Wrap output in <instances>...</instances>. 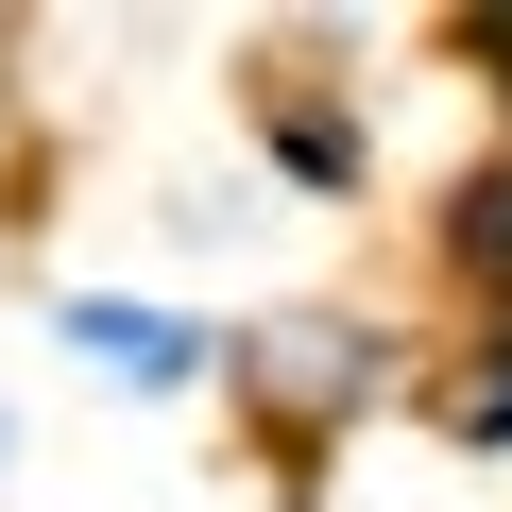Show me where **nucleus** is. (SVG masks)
<instances>
[{
    "label": "nucleus",
    "instance_id": "f257e3e1",
    "mask_svg": "<svg viewBox=\"0 0 512 512\" xmlns=\"http://www.w3.org/2000/svg\"><path fill=\"white\" fill-rule=\"evenodd\" d=\"M205 393L239 410V444L274 461V478H308L359 410L410 393V359H393V325H359V308H256V325H222V376H205Z\"/></svg>",
    "mask_w": 512,
    "mask_h": 512
},
{
    "label": "nucleus",
    "instance_id": "f03ea898",
    "mask_svg": "<svg viewBox=\"0 0 512 512\" xmlns=\"http://www.w3.org/2000/svg\"><path fill=\"white\" fill-rule=\"evenodd\" d=\"M239 103H256V154H274V188L291 205H359L376 188V120H359V86H325V52L308 35H274L239 69Z\"/></svg>",
    "mask_w": 512,
    "mask_h": 512
},
{
    "label": "nucleus",
    "instance_id": "7ed1b4c3",
    "mask_svg": "<svg viewBox=\"0 0 512 512\" xmlns=\"http://www.w3.org/2000/svg\"><path fill=\"white\" fill-rule=\"evenodd\" d=\"M52 342L103 393H137V410H205V376H222V325L205 308H154V291H52Z\"/></svg>",
    "mask_w": 512,
    "mask_h": 512
},
{
    "label": "nucleus",
    "instance_id": "20e7f679",
    "mask_svg": "<svg viewBox=\"0 0 512 512\" xmlns=\"http://www.w3.org/2000/svg\"><path fill=\"white\" fill-rule=\"evenodd\" d=\"M410 410L461 444V461H512V308H478V325H444V359L410 376Z\"/></svg>",
    "mask_w": 512,
    "mask_h": 512
},
{
    "label": "nucleus",
    "instance_id": "39448f33",
    "mask_svg": "<svg viewBox=\"0 0 512 512\" xmlns=\"http://www.w3.org/2000/svg\"><path fill=\"white\" fill-rule=\"evenodd\" d=\"M444 274H461L478 308H512V154L444 188Z\"/></svg>",
    "mask_w": 512,
    "mask_h": 512
},
{
    "label": "nucleus",
    "instance_id": "423d86ee",
    "mask_svg": "<svg viewBox=\"0 0 512 512\" xmlns=\"http://www.w3.org/2000/svg\"><path fill=\"white\" fill-rule=\"evenodd\" d=\"M444 52H495V86H512V0L495 18H444Z\"/></svg>",
    "mask_w": 512,
    "mask_h": 512
},
{
    "label": "nucleus",
    "instance_id": "0eeeda50",
    "mask_svg": "<svg viewBox=\"0 0 512 512\" xmlns=\"http://www.w3.org/2000/svg\"><path fill=\"white\" fill-rule=\"evenodd\" d=\"M0 478H18V410H0Z\"/></svg>",
    "mask_w": 512,
    "mask_h": 512
}]
</instances>
